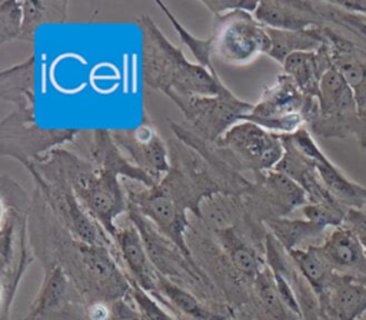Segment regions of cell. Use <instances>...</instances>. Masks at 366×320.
<instances>
[{
	"label": "cell",
	"instance_id": "36",
	"mask_svg": "<svg viewBox=\"0 0 366 320\" xmlns=\"http://www.w3.org/2000/svg\"><path fill=\"white\" fill-rule=\"evenodd\" d=\"M360 210H363V211H366V200H365V203H363V207L360 209Z\"/></svg>",
	"mask_w": 366,
	"mask_h": 320
},
{
	"label": "cell",
	"instance_id": "28",
	"mask_svg": "<svg viewBox=\"0 0 366 320\" xmlns=\"http://www.w3.org/2000/svg\"><path fill=\"white\" fill-rule=\"evenodd\" d=\"M69 3L64 0H23V27L20 39L27 43L34 41V33L41 24H63L67 20Z\"/></svg>",
	"mask_w": 366,
	"mask_h": 320
},
{
	"label": "cell",
	"instance_id": "19",
	"mask_svg": "<svg viewBox=\"0 0 366 320\" xmlns=\"http://www.w3.org/2000/svg\"><path fill=\"white\" fill-rule=\"evenodd\" d=\"M319 299L335 319L359 320L366 313V281L335 273Z\"/></svg>",
	"mask_w": 366,
	"mask_h": 320
},
{
	"label": "cell",
	"instance_id": "7",
	"mask_svg": "<svg viewBox=\"0 0 366 320\" xmlns=\"http://www.w3.org/2000/svg\"><path fill=\"white\" fill-rule=\"evenodd\" d=\"M213 56L230 66H246L270 50L267 27L246 10H234L214 17Z\"/></svg>",
	"mask_w": 366,
	"mask_h": 320
},
{
	"label": "cell",
	"instance_id": "35",
	"mask_svg": "<svg viewBox=\"0 0 366 320\" xmlns=\"http://www.w3.org/2000/svg\"><path fill=\"white\" fill-rule=\"evenodd\" d=\"M340 7H343L347 11H356L366 14V1H345V3H336Z\"/></svg>",
	"mask_w": 366,
	"mask_h": 320
},
{
	"label": "cell",
	"instance_id": "21",
	"mask_svg": "<svg viewBox=\"0 0 366 320\" xmlns=\"http://www.w3.org/2000/svg\"><path fill=\"white\" fill-rule=\"evenodd\" d=\"M283 73L290 76L297 87L307 96L317 99L322 77L333 69L326 43L315 51H297L290 54L282 64Z\"/></svg>",
	"mask_w": 366,
	"mask_h": 320
},
{
	"label": "cell",
	"instance_id": "6",
	"mask_svg": "<svg viewBox=\"0 0 366 320\" xmlns=\"http://www.w3.org/2000/svg\"><path fill=\"white\" fill-rule=\"evenodd\" d=\"M80 129L73 127H40L34 116L11 111L0 123V154L20 161H36L54 149L73 143Z\"/></svg>",
	"mask_w": 366,
	"mask_h": 320
},
{
	"label": "cell",
	"instance_id": "4",
	"mask_svg": "<svg viewBox=\"0 0 366 320\" xmlns=\"http://www.w3.org/2000/svg\"><path fill=\"white\" fill-rule=\"evenodd\" d=\"M214 147L222 159L242 174L274 170L285 153L280 134L247 120L227 130L214 143Z\"/></svg>",
	"mask_w": 366,
	"mask_h": 320
},
{
	"label": "cell",
	"instance_id": "12",
	"mask_svg": "<svg viewBox=\"0 0 366 320\" xmlns=\"http://www.w3.org/2000/svg\"><path fill=\"white\" fill-rule=\"evenodd\" d=\"M87 301L56 260L44 263L43 280L23 320H86Z\"/></svg>",
	"mask_w": 366,
	"mask_h": 320
},
{
	"label": "cell",
	"instance_id": "18",
	"mask_svg": "<svg viewBox=\"0 0 366 320\" xmlns=\"http://www.w3.org/2000/svg\"><path fill=\"white\" fill-rule=\"evenodd\" d=\"M113 243L116 246V254L120 256L122 263L126 266L127 277L134 280L144 290L153 293L156 290L157 270L150 261L137 227L132 221L127 226L120 227Z\"/></svg>",
	"mask_w": 366,
	"mask_h": 320
},
{
	"label": "cell",
	"instance_id": "30",
	"mask_svg": "<svg viewBox=\"0 0 366 320\" xmlns=\"http://www.w3.org/2000/svg\"><path fill=\"white\" fill-rule=\"evenodd\" d=\"M23 19H24L23 1H19V0L0 1V44H6L20 39Z\"/></svg>",
	"mask_w": 366,
	"mask_h": 320
},
{
	"label": "cell",
	"instance_id": "16",
	"mask_svg": "<svg viewBox=\"0 0 366 320\" xmlns=\"http://www.w3.org/2000/svg\"><path fill=\"white\" fill-rule=\"evenodd\" d=\"M253 16L264 27L276 30L297 31L326 26L315 7V1L263 0L259 1Z\"/></svg>",
	"mask_w": 366,
	"mask_h": 320
},
{
	"label": "cell",
	"instance_id": "24",
	"mask_svg": "<svg viewBox=\"0 0 366 320\" xmlns=\"http://www.w3.org/2000/svg\"><path fill=\"white\" fill-rule=\"evenodd\" d=\"M197 219L202 220L212 231L237 227V223L242 219H246L243 196L213 193L200 201Z\"/></svg>",
	"mask_w": 366,
	"mask_h": 320
},
{
	"label": "cell",
	"instance_id": "26",
	"mask_svg": "<svg viewBox=\"0 0 366 320\" xmlns=\"http://www.w3.org/2000/svg\"><path fill=\"white\" fill-rule=\"evenodd\" d=\"M267 31L272 43L267 56L279 64H283V61L293 53L315 51L325 43L322 26L297 31L276 30L267 27Z\"/></svg>",
	"mask_w": 366,
	"mask_h": 320
},
{
	"label": "cell",
	"instance_id": "27",
	"mask_svg": "<svg viewBox=\"0 0 366 320\" xmlns=\"http://www.w3.org/2000/svg\"><path fill=\"white\" fill-rule=\"evenodd\" d=\"M287 254L293 260L300 276L317 297H322L336 271L332 269L320 247L309 246L306 249H295L287 251Z\"/></svg>",
	"mask_w": 366,
	"mask_h": 320
},
{
	"label": "cell",
	"instance_id": "10",
	"mask_svg": "<svg viewBox=\"0 0 366 320\" xmlns=\"http://www.w3.org/2000/svg\"><path fill=\"white\" fill-rule=\"evenodd\" d=\"M123 187L129 207L137 210L160 234L176 244L189 260L194 261L193 251L189 247L186 236L190 226L187 220V210L170 196L160 191L157 186L146 187L142 183L129 180Z\"/></svg>",
	"mask_w": 366,
	"mask_h": 320
},
{
	"label": "cell",
	"instance_id": "5",
	"mask_svg": "<svg viewBox=\"0 0 366 320\" xmlns=\"http://www.w3.org/2000/svg\"><path fill=\"white\" fill-rule=\"evenodd\" d=\"M166 96L183 113L187 129L210 143H216L234 124L243 121L253 109V103L239 99L229 87L217 96H182L174 91Z\"/></svg>",
	"mask_w": 366,
	"mask_h": 320
},
{
	"label": "cell",
	"instance_id": "8",
	"mask_svg": "<svg viewBox=\"0 0 366 320\" xmlns=\"http://www.w3.org/2000/svg\"><path fill=\"white\" fill-rule=\"evenodd\" d=\"M310 133L323 139H346L359 130L353 87L335 67L322 77L317 107L307 120Z\"/></svg>",
	"mask_w": 366,
	"mask_h": 320
},
{
	"label": "cell",
	"instance_id": "34",
	"mask_svg": "<svg viewBox=\"0 0 366 320\" xmlns=\"http://www.w3.org/2000/svg\"><path fill=\"white\" fill-rule=\"evenodd\" d=\"M343 224L347 226L355 233L366 254V211L353 207L347 209Z\"/></svg>",
	"mask_w": 366,
	"mask_h": 320
},
{
	"label": "cell",
	"instance_id": "3",
	"mask_svg": "<svg viewBox=\"0 0 366 320\" xmlns=\"http://www.w3.org/2000/svg\"><path fill=\"white\" fill-rule=\"evenodd\" d=\"M316 107L317 99L305 94L290 76L280 73L243 120L276 134H293L307 123Z\"/></svg>",
	"mask_w": 366,
	"mask_h": 320
},
{
	"label": "cell",
	"instance_id": "13",
	"mask_svg": "<svg viewBox=\"0 0 366 320\" xmlns=\"http://www.w3.org/2000/svg\"><path fill=\"white\" fill-rule=\"evenodd\" d=\"M112 137L123 154L156 184L170 170L167 143L150 121L143 120L130 129H114Z\"/></svg>",
	"mask_w": 366,
	"mask_h": 320
},
{
	"label": "cell",
	"instance_id": "29",
	"mask_svg": "<svg viewBox=\"0 0 366 320\" xmlns=\"http://www.w3.org/2000/svg\"><path fill=\"white\" fill-rule=\"evenodd\" d=\"M154 4L163 11V14L167 17L170 24L174 27L180 41L190 50V53L196 59V63L200 64L202 67H204L206 70H209L210 73L217 74V70L214 69V66L212 63V56H213V40H212V37H207V39L194 37L186 27H183V24L176 19V16L169 10V7L163 1L156 0Z\"/></svg>",
	"mask_w": 366,
	"mask_h": 320
},
{
	"label": "cell",
	"instance_id": "9",
	"mask_svg": "<svg viewBox=\"0 0 366 320\" xmlns=\"http://www.w3.org/2000/svg\"><path fill=\"white\" fill-rule=\"evenodd\" d=\"M242 196L246 220L252 224L287 217L292 211L307 204L306 191L289 176L276 170L253 174L250 187Z\"/></svg>",
	"mask_w": 366,
	"mask_h": 320
},
{
	"label": "cell",
	"instance_id": "23",
	"mask_svg": "<svg viewBox=\"0 0 366 320\" xmlns=\"http://www.w3.org/2000/svg\"><path fill=\"white\" fill-rule=\"evenodd\" d=\"M263 224L286 251L295 249H306L309 246H320L316 240L323 243L326 233L330 229L307 219L287 217L269 219Z\"/></svg>",
	"mask_w": 366,
	"mask_h": 320
},
{
	"label": "cell",
	"instance_id": "2",
	"mask_svg": "<svg viewBox=\"0 0 366 320\" xmlns=\"http://www.w3.org/2000/svg\"><path fill=\"white\" fill-rule=\"evenodd\" d=\"M31 209L26 191L9 176L1 177V313L0 320H9L10 307L20 280L34 260L29 247L27 217Z\"/></svg>",
	"mask_w": 366,
	"mask_h": 320
},
{
	"label": "cell",
	"instance_id": "31",
	"mask_svg": "<svg viewBox=\"0 0 366 320\" xmlns=\"http://www.w3.org/2000/svg\"><path fill=\"white\" fill-rule=\"evenodd\" d=\"M129 296L134 303L142 320H177L169 311H166L162 304H159V301L150 291L144 290L132 279H129Z\"/></svg>",
	"mask_w": 366,
	"mask_h": 320
},
{
	"label": "cell",
	"instance_id": "11",
	"mask_svg": "<svg viewBox=\"0 0 366 320\" xmlns=\"http://www.w3.org/2000/svg\"><path fill=\"white\" fill-rule=\"evenodd\" d=\"M71 189L84 210L113 240L120 229L116 219L129 210L127 196L119 176L89 169L74 179Z\"/></svg>",
	"mask_w": 366,
	"mask_h": 320
},
{
	"label": "cell",
	"instance_id": "25",
	"mask_svg": "<svg viewBox=\"0 0 366 320\" xmlns=\"http://www.w3.org/2000/svg\"><path fill=\"white\" fill-rule=\"evenodd\" d=\"M156 299L167 300L166 306L173 307L180 316H186L190 320H224L226 316L207 309L194 294L187 289L173 283L166 276L157 271L156 274V290L152 293Z\"/></svg>",
	"mask_w": 366,
	"mask_h": 320
},
{
	"label": "cell",
	"instance_id": "32",
	"mask_svg": "<svg viewBox=\"0 0 366 320\" xmlns=\"http://www.w3.org/2000/svg\"><path fill=\"white\" fill-rule=\"evenodd\" d=\"M202 6L209 9L213 16H223L226 13L234 11V10H246L249 13H254L259 1L253 0H202Z\"/></svg>",
	"mask_w": 366,
	"mask_h": 320
},
{
	"label": "cell",
	"instance_id": "17",
	"mask_svg": "<svg viewBox=\"0 0 366 320\" xmlns=\"http://www.w3.org/2000/svg\"><path fill=\"white\" fill-rule=\"evenodd\" d=\"M319 247L336 273L366 281V254L347 226L330 227Z\"/></svg>",
	"mask_w": 366,
	"mask_h": 320
},
{
	"label": "cell",
	"instance_id": "22",
	"mask_svg": "<svg viewBox=\"0 0 366 320\" xmlns=\"http://www.w3.org/2000/svg\"><path fill=\"white\" fill-rule=\"evenodd\" d=\"M213 234L234 271L253 284L257 274L264 269L266 260H263L237 227L217 230Z\"/></svg>",
	"mask_w": 366,
	"mask_h": 320
},
{
	"label": "cell",
	"instance_id": "33",
	"mask_svg": "<svg viewBox=\"0 0 366 320\" xmlns=\"http://www.w3.org/2000/svg\"><path fill=\"white\" fill-rule=\"evenodd\" d=\"M353 94H355L357 121H359V130H357L356 139L359 141V146L363 150H366V80L360 81L353 87Z\"/></svg>",
	"mask_w": 366,
	"mask_h": 320
},
{
	"label": "cell",
	"instance_id": "14",
	"mask_svg": "<svg viewBox=\"0 0 366 320\" xmlns=\"http://www.w3.org/2000/svg\"><path fill=\"white\" fill-rule=\"evenodd\" d=\"M293 144L315 164L329 193L345 207L362 209L366 200V187L350 180L316 144L306 126L290 134Z\"/></svg>",
	"mask_w": 366,
	"mask_h": 320
},
{
	"label": "cell",
	"instance_id": "20",
	"mask_svg": "<svg viewBox=\"0 0 366 320\" xmlns=\"http://www.w3.org/2000/svg\"><path fill=\"white\" fill-rule=\"evenodd\" d=\"M36 83L37 57L33 53L23 63L0 71V97L13 103L17 111L34 116Z\"/></svg>",
	"mask_w": 366,
	"mask_h": 320
},
{
	"label": "cell",
	"instance_id": "15",
	"mask_svg": "<svg viewBox=\"0 0 366 320\" xmlns=\"http://www.w3.org/2000/svg\"><path fill=\"white\" fill-rule=\"evenodd\" d=\"M80 143L83 150V157L87 159L96 169L124 177L146 187H153L156 183L139 167H136L117 147L112 137V130L109 129H94L83 130Z\"/></svg>",
	"mask_w": 366,
	"mask_h": 320
},
{
	"label": "cell",
	"instance_id": "1",
	"mask_svg": "<svg viewBox=\"0 0 366 320\" xmlns=\"http://www.w3.org/2000/svg\"><path fill=\"white\" fill-rule=\"evenodd\" d=\"M139 23L143 33L142 73L146 86L163 94L174 91L182 96H217L227 89L219 74L189 61L150 16L142 14Z\"/></svg>",
	"mask_w": 366,
	"mask_h": 320
}]
</instances>
